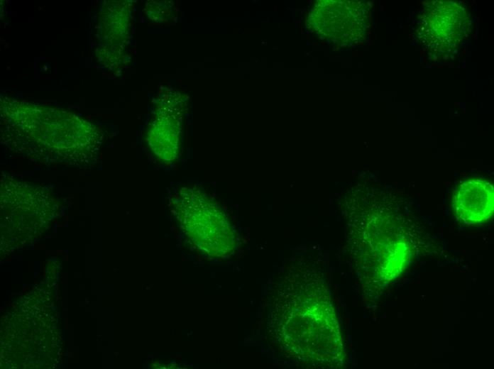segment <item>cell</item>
Listing matches in <instances>:
<instances>
[{"label":"cell","mask_w":494,"mask_h":369,"mask_svg":"<svg viewBox=\"0 0 494 369\" xmlns=\"http://www.w3.org/2000/svg\"><path fill=\"white\" fill-rule=\"evenodd\" d=\"M471 30V19L461 6L435 1L425 4L417 21V38L437 58L456 53Z\"/></svg>","instance_id":"6da1fadb"},{"label":"cell","mask_w":494,"mask_h":369,"mask_svg":"<svg viewBox=\"0 0 494 369\" xmlns=\"http://www.w3.org/2000/svg\"><path fill=\"white\" fill-rule=\"evenodd\" d=\"M493 208V187L488 181L466 180L454 192V214L466 224H480L486 221L492 216Z\"/></svg>","instance_id":"7a4b0ae2"},{"label":"cell","mask_w":494,"mask_h":369,"mask_svg":"<svg viewBox=\"0 0 494 369\" xmlns=\"http://www.w3.org/2000/svg\"><path fill=\"white\" fill-rule=\"evenodd\" d=\"M326 11L331 14V27L326 33L338 43L343 44L354 43L365 35L367 25V13L360 2L333 1L327 4Z\"/></svg>","instance_id":"3957f363"}]
</instances>
